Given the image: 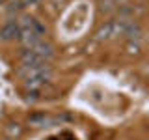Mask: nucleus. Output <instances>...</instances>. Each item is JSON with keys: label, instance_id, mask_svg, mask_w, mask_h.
<instances>
[{"label": "nucleus", "instance_id": "obj_1", "mask_svg": "<svg viewBox=\"0 0 149 140\" xmlns=\"http://www.w3.org/2000/svg\"><path fill=\"white\" fill-rule=\"evenodd\" d=\"M19 77L22 78L24 86L30 92H39L41 88L49 86L50 78H52V69L49 64L41 65H21L19 69Z\"/></svg>", "mask_w": 149, "mask_h": 140}, {"label": "nucleus", "instance_id": "obj_2", "mask_svg": "<svg viewBox=\"0 0 149 140\" xmlns=\"http://www.w3.org/2000/svg\"><path fill=\"white\" fill-rule=\"evenodd\" d=\"M19 24V41L22 43L24 49H30L32 45H36L39 39H45L47 28L41 24L34 17H22L21 21H17Z\"/></svg>", "mask_w": 149, "mask_h": 140}, {"label": "nucleus", "instance_id": "obj_3", "mask_svg": "<svg viewBox=\"0 0 149 140\" xmlns=\"http://www.w3.org/2000/svg\"><path fill=\"white\" fill-rule=\"evenodd\" d=\"M63 120H67L63 116V118H60V116H50V114H36L32 116L30 120H28V123L32 125V127H54V125L62 123Z\"/></svg>", "mask_w": 149, "mask_h": 140}, {"label": "nucleus", "instance_id": "obj_4", "mask_svg": "<svg viewBox=\"0 0 149 140\" xmlns=\"http://www.w3.org/2000/svg\"><path fill=\"white\" fill-rule=\"evenodd\" d=\"M28 50H32L36 56H39V58L43 60V62H47V64H49L50 60L54 58V49H52V45H50L49 41H45V39H39L36 45H32Z\"/></svg>", "mask_w": 149, "mask_h": 140}, {"label": "nucleus", "instance_id": "obj_5", "mask_svg": "<svg viewBox=\"0 0 149 140\" xmlns=\"http://www.w3.org/2000/svg\"><path fill=\"white\" fill-rule=\"evenodd\" d=\"M123 36L127 37L130 43H140V39H142V26L138 24L136 21H125V30H123Z\"/></svg>", "mask_w": 149, "mask_h": 140}, {"label": "nucleus", "instance_id": "obj_6", "mask_svg": "<svg viewBox=\"0 0 149 140\" xmlns=\"http://www.w3.org/2000/svg\"><path fill=\"white\" fill-rule=\"evenodd\" d=\"M0 39L2 41L19 39V24H17V21H9L8 24L2 26V30H0Z\"/></svg>", "mask_w": 149, "mask_h": 140}, {"label": "nucleus", "instance_id": "obj_7", "mask_svg": "<svg viewBox=\"0 0 149 140\" xmlns=\"http://www.w3.org/2000/svg\"><path fill=\"white\" fill-rule=\"evenodd\" d=\"M114 8H116L114 0H104V2H102V11H112Z\"/></svg>", "mask_w": 149, "mask_h": 140}, {"label": "nucleus", "instance_id": "obj_8", "mask_svg": "<svg viewBox=\"0 0 149 140\" xmlns=\"http://www.w3.org/2000/svg\"><path fill=\"white\" fill-rule=\"evenodd\" d=\"M4 2H9V0H0V4H4Z\"/></svg>", "mask_w": 149, "mask_h": 140}]
</instances>
